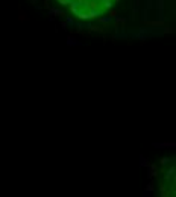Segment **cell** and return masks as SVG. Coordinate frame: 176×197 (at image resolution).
Returning a JSON list of instances; mask_svg holds the SVG:
<instances>
[{
	"label": "cell",
	"instance_id": "obj_10",
	"mask_svg": "<svg viewBox=\"0 0 176 197\" xmlns=\"http://www.w3.org/2000/svg\"><path fill=\"white\" fill-rule=\"evenodd\" d=\"M68 44H78V41L73 40V38H68Z\"/></svg>",
	"mask_w": 176,
	"mask_h": 197
},
{
	"label": "cell",
	"instance_id": "obj_4",
	"mask_svg": "<svg viewBox=\"0 0 176 197\" xmlns=\"http://www.w3.org/2000/svg\"><path fill=\"white\" fill-rule=\"evenodd\" d=\"M100 2L103 3V8H105V9H112V6H114L112 0H100Z\"/></svg>",
	"mask_w": 176,
	"mask_h": 197
},
{
	"label": "cell",
	"instance_id": "obj_13",
	"mask_svg": "<svg viewBox=\"0 0 176 197\" xmlns=\"http://www.w3.org/2000/svg\"><path fill=\"white\" fill-rule=\"evenodd\" d=\"M112 2H115V3H118V2H120V0H112Z\"/></svg>",
	"mask_w": 176,
	"mask_h": 197
},
{
	"label": "cell",
	"instance_id": "obj_8",
	"mask_svg": "<svg viewBox=\"0 0 176 197\" xmlns=\"http://www.w3.org/2000/svg\"><path fill=\"white\" fill-rule=\"evenodd\" d=\"M149 14H150V11L144 8V11H143V21H147V20H149Z\"/></svg>",
	"mask_w": 176,
	"mask_h": 197
},
{
	"label": "cell",
	"instance_id": "obj_9",
	"mask_svg": "<svg viewBox=\"0 0 176 197\" xmlns=\"http://www.w3.org/2000/svg\"><path fill=\"white\" fill-rule=\"evenodd\" d=\"M74 26H76V28H78V29L81 31V29H84V23H76V24H74Z\"/></svg>",
	"mask_w": 176,
	"mask_h": 197
},
{
	"label": "cell",
	"instance_id": "obj_12",
	"mask_svg": "<svg viewBox=\"0 0 176 197\" xmlns=\"http://www.w3.org/2000/svg\"><path fill=\"white\" fill-rule=\"evenodd\" d=\"M31 3H32V5H37V3H38V0H31Z\"/></svg>",
	"mask_w": 176,
	"mask_h": 197
},
{
	"label": "cell",
	"instance_id": "obj_3",
	"mask_svg": "<svg viewBox=\"0 0 176 197\" xmlns=\"http://www.w3.org/2000/svg\"><path fill=\"white\" fill-rule=\"evenodd\" d=\"M49 15H50V17H55V15H65V12L61 11L59 8H56V6H50V8H49Z\"/></svg>",
	"mask_w": 176,
	"mask_h": 197
},
{
	"label": "cell",
	"instance_id": "obj_6",
	"mask_svg": "<svg viewBox=\"0 0 176 197\" xmlns=\"http://www.w3.org/2000/svg\"><path fill=\"white\" fill-rule=\"evenodd\" d=\"M99 21H100V23H111V21H112V17H111V15H109V17H108V15L100 17V18H99Z\"/></svg>",
	"mask_w": 176,
	"mask_h": 197
},
{
	"label": "cell",
	"instance_id": "obj_1",
	"mask_svg": "<svg viewBox=\"0 0 176 197\" xmlns=\"http://www.w3.org/2000/svg\"><path fill=\"white\" fill-rule=\"evenodd\" d=\"M164 3L166 0H155V5L158 9V21H166V15H164Z\"/></svg>",
	"mask_w": 176,
	"mask_h": 197
},
{
	"label": "cell",
	"instance_id": "obj_7",
	"mask_svg": "<svg viewBox=\"0 0 176 197\" xmlns=\"http://www.w3.org/2000/svg\"><path fill=\"white\" fill-rule=\"evenodd\" d=\"M154 5H155V0H146V9H152L154 8Z\"/></svg>",
	"mask_w": 176,
	"mask_h": 197
},
{
	"label": "cell",
	"instance_id": "obj_2",
	"mask_svg": "<svg viewBox=\"0 0 176 197\" xmlns=\"http://www.w3.org/2000/svg\"><path fill=\"white\" fill-rule=\"evenodd\" d=\"M87 14H88V17L90 18H94V17H102L103 15V9H100V8H90L88 11H87Z\"/></svg>",
	"mask_w": 176,
	"mask_h": 197
},
{
	"label": "cell",
	"instance_id": "obj_11",
	"mask_svg": "<svg viewBox=\"0 0 176 197\" xmlns=\"http://www.w3.org/2000/svg\"><path fill=\"white\" fill-rule=\"evenodd\" d=\"M115 20H117V21H121V23L124 21V18H123V17H115Z\"/></svg>",
	"mask_w": 176,
	"mask_h": 197
},
{
	"label": "cell",
	"instance_id": "obj_5",
	"mask_svg": "<svg viewBox=\"0 0 176 197\" xmlns=\"http://www.w3.org/2000/svg\"><path fill=\"white\" fill-rule=\"evenodd\" d=\"M65 24H68V26L73 29V26H74V24H76V21H74L71 17H65Z\"/></svg>",
	"mask_w": 176,
	"mask_h": 197
}]
</instances>
